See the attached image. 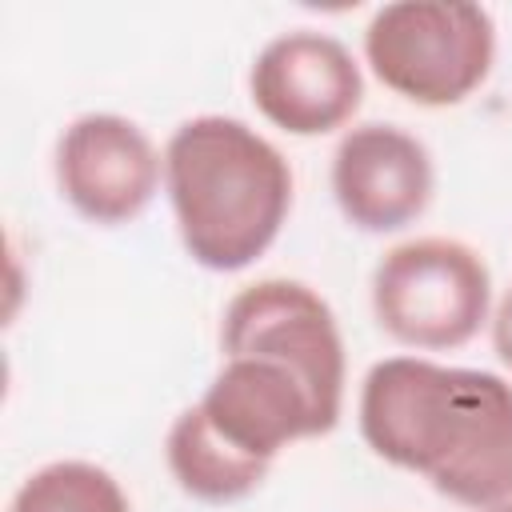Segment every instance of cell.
I'll list each match as a JSON object with an SVG mask.
<instances>
[{
	"label": "cell",
	"instance_id": "obj_1",
	"mask_svg": "<svg viewBox=\"0 0 512 512\" xmlns=\"http://www.w3.org/2000/svg\"><path fill=\"white\" fill-rule=\"evenodd\" d=\"M360 432L380 460L456 504L512 500V384L496 372L388 356L364 376Z\"/></svg>",
	"mask_w": 512,
	"mask_h": 512
},
{
	"label": "cell",
	"instance_id": "obj_2",
	"mask_svg": "<svg viewBox=\"0 0 512 512\" xmlns=\"http://www.w3.org/2000/svg\"><path fill=\"white\" fill-rule=\"evenodd\" d=\"M164 184L188 256L212 272L264 256L292 208L288 160L232 116L184 120L164 148Z\"/></svg>",
	"mask_w": 512,
	"mask_h": 512
},
{
	"label": "cell",
	"instance_id": "obj_3",
	"mask_svg": "<svg viewBox=\"0 0 512 512\" xmlns=\"http://www.w3.org/2000/svg\"><path fill=\"white\" fill-rule=\"evenodd\" d=\"M364 56L396 96L444 108L472 96L496 56L488 8L464 0H396L364 28Z\"/></svg>",
	"mask_w": 512,
	"mask_h": 512
},
{
	"label": "cell",
	"instance_id": "obj_4",
	"mask_svg": "<svg viewBox=\"0 0 512 512\" xmlns=\"http://www.w3.org/2000/svg\"><path fill=\"white\" fill-rule=\"evenodd\" d=\"M492 276L476 248L448 236L396 244L372 272L380 328L408 348H460L488 320Z\"/></svg>",
	"mask_w": 512,
	"mask_h": 512
},
{
	"label": "cell",
	"instance_id": "obj_5",
	"mask_svg": "<svg viewBox=\"0 0 512 512\" xmlns=\"http://www.w3.org/2000/svg\"><path fill=\"white\" fill-rule=\"evenodd\" d=\"M224 356H260L288 368L328 428L344 400V344L332 308L300 280H260L232 296L220 328Z\"/></svg>",
	"mask_w": 512,
	"mask_h": 512
},
{
	"label": "cell",
	"instance_id": "obj_6",
	"mask_svg": "<svg viewBox=\"0 0 512 512\" xmlns=\"http://www.w3.org/2000/svg\"><path fill=\"white\" fill-rule=\"evenodd\" d=\"M188 416L256 476H268L272 460L292 440L332 432L304 384L260 356H224V368Z\"/></svg>",
	"mask_w": 512,
	"mask_h": 512
},
{
	"label": "cell",
	"instance_id": "obj_7",
	"mask_svg": "<svg viewBox=\"0 0 512 512\" xmlns=\"http://www.w3.org/2000/svg\"><path fill=\"white\" fill-rule=\"evenodd\" d=\"M252 104L292 136H324L352 120L364 96L352 52L324 32H284L252 64Z\"/></svg>",
	"mask_w": 512,
	"mask_h": 512
},
{
	"label": "cell",
	"instance_id": "obj_8",
	"mask_svg": "<svg viewBox=\"0 0 512 512\" xmlns=\"http://www.w3.org/2000/svg\"><path fill=\"white\" fill-rule=\"evenodd\" d=\"M56 184L84 220L128 224L156 196L160 156L132 120L88 112L56 144Z\"/></svg>",
	"mask_w": 512,
	"mask_h": 512
},
{
	"label": "cell",
	"instance_id": "obj_9",
	"mask_svg": "<svg viewBox=\"0 0 512 512\" xmlns=\"http://www.w3.org/2000/svg\"><path fill=\"white\" fill-rule=\"evenodd\" d=\"M332 192L360 232H396L428 208L432 160L416 136L392 124H360L336 144Z\"/></svg>",
	"mask_w": 512,
	"mask_h": 512
},
{
	"label": "cell",
	"instance_id": "obj_10",
	"mask_svg": "<svg viewBox=\"0 0 512 512\" xmlns=\"http://www.w3.org/2000/svg\"><path fill=\"white\" fill-rule=\"evenodd\" d=\"M8 512H128V500L112 472L88 460H56L20 484Z\"/></svg>",
	"mask_w": 512,
	"mask_h": 512
},
{
	"label": "cell",
	"instance_id": "obj_11",
	"mask_svg": "<svg viewBox=\"0 0 512 512\" xmlns=\"http://www.w3.org/2000/svg\"><path fill=\"white\" fill-rule=\"evenodd\" d=\"M492 344H496V356L512 368V288H508V296H504L500 308H496V320H492Z\"/></svg>",
	"mask_w": 512,
	"mask_h": 512
},
{
	"label": "cell",
	"instance_id": "obj_12",
	"mask_svg": "<svg viewBox=\"0 0 512 512\" xmlns=\"http://www.w3.org/2000/svg\"><path fill=\"white\" fill-rule=\"evenodd\" d=\"M484 512H512V500H504V504H496V508H484Z\"/></svg>",
	"mask_w": 512,
	"mask_h": 512
}]
</instances>
